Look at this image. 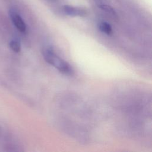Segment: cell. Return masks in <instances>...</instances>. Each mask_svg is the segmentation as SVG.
I'll use <instances>...</instances> for the list:
<instances>
[{
	"label": "cell",
	"instance_id": "1",
	"mask_svg": "<svg viewBox=\"0 0 152 152\" xmlns=\"http://www.w3.org/2000/svg\"><path fill=\"white\" fill-rule=\"evenodd\" d=\"M45 61L66 75H72L73 70L71 65L65 60L58 56L51 47L45 48L42 52Z\"/></svg>",
	"mask_w": 152,
	"mask_h": 152
},
{
	"label": "cell",
	"instance_id": "2",
	"mask_svg": "<svg viewBox=\"0 0 152 152\" xmlns=\"http://www.w3.org/2000/svg\"><path fill=\"white\" fill-rule=\"evenodd\" d=\"M9 14L15 27L22 33H24L26 31V25L21 18V17L13 9H11L9 11Z\"/></svg>",
	"mask_w": 152,
	"mask_h": 152
},
{
	"label": "cell",
	"instance_id": "3",
	"mask_svg": "<svg viewBox=\"0 0 152 152\" xmlns=\"http://www.w3.org/2000/svg\"><path fill=\"white\" fill-rule=\"evenodd\" d=\"M65 12L70 16H84L86 11L82 8L72 7L71 5H65L64 7Z\"/></svg>",
	"mask_w": 152,
	"mask_h": 152
},
{
	"label": "cell",
	"instance_id": "4",
	"mask_svg": "<svg viewBox=\"0 0 152 152\" xmlns=\"http://www.w3.org/2000/svg\"><path fill=\"white\" fill-rule=\"evenodd\" d=\"M99 28L101 31L107 35H110L112 34V27L106 22H101L99 23Z\"/></svg>",
	"mask_w": 152,
	"mask_h": 152
},
{
	"label": "cell",
	"instance_id": "5",
	"mask_svg": "<svg viewBox=\"0 0 152 152\" xmlns=\"http://www.w3.org/2000/svg\"><path fill=\"white\" fill-rule=\"evenodd\" d=\"M10 48L15 52H19L21 50V46L20 43L15 40H11L10 43Z\"/></svg>",
	"mask_w": 152,
	"mask_h": 152
},
{
	"label": "cell",
	"instance_id": "6",
	"mask_svg": "<svg viewBox=\"0 0 152 152\" xmlns=\"http://www.w3.org/2000/svg\"><path fill=\"white\" fill-rule=\"evenodd\" d=\"M100 8L101 9H102L103 10H104V11L107 12L108 13H109L110 15H113V17H116V14L115 11L110 6H108L106 5H102L100 6Z\"/></svg>",
	"mask_w": 152,
	"mask_h": 152
}]
</instances>
